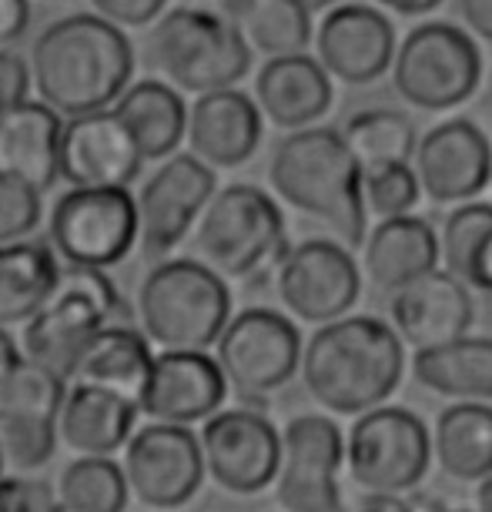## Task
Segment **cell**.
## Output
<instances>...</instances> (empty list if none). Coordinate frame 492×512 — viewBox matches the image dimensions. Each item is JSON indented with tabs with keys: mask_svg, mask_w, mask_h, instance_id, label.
<instances>
[{
	"mask_svg": "<svg viewBox=\"0 0 492 512\" xmlns=\"http://www.w3.org/2000/svg\"><path fill=\"white\" fill-rule=\"evenodd\" d=\"M27 64L37 98L61 118H81L114 108L131 88L134 47L104 17L71 14L37 34Z\"/></svg>",
	"mask_w": 492,
	"mask_h": 512,
	"instance_id": "6da1fadb",
	"label": "cell"
},
{
	"mask_svg": "<svg viewBox=\"0 0 492 512\" xmlns=\"http://www.w3.org/2000/svg\"><path fill=\"white\" fill-rule=\"evenodd\" d=\"M405 342L372 315L318 325L302 349V385L328 415H359L389 405L405 379Z\"/></svg>",
	"mask_w": 492,
	"mask_h": 512,
	"instance_id": "7a4b0ae2",
	"label": "cell"
},
{
	"mask_svg": "<svg viewBox=\"0 0 492 512\" xmlns=\"http://www.w3.org/2000/svg\"><path fill=\"white\" fill-rule=\"evenodd\" d=\"M268 185L285 205L332 228L342 245H365L369 208L362 195V164L342 131L318 124L288 131L268 161Z\"/></svg>",
	"mask_w": 492,
	"mask_h": 512,
	"instance_id": "3957f363",
	"label": "cell"
},
{
	"mask_svg": "<svg viewBox=\"0 0 492 512\" xmlns=\"http://www.w3.org/2000/svg\"><path fill=\"white\" fill-rule=\"evenodd\" d=\"M138 322L154 349L208 352L231 322V292L198 258H168L144 275Z\"/></svg>",
	"mask_w": 492,
	"mask_h": 512,
	"instance_id": "277c9868",
	"label": "cell"
},
{
	"mask_svg": "<svg viewBox=\"0 0 492 512\" xmlns=\"http://www.w3.org/2000/svg\"><path fill=\"white\" fill-rule=\"evenodd\" d=\"M288 248L292 245L285 238L282 208L258 185L218 188L195 225L198 262H205L225 282L275 278Z\"/></svg>",
	"mask_w": 492,
	"mask_h": 512,
	"instance_id": "5b68a950",
	"label": "cell"
},
{
	"mask_svg": "<svg viewBox=\"0 0 492 512\" xmlns=\"http://www.w3.org/2000/svg\"><path fill=\"white\" fill-rule=\"evenodd\" d=\"M148 54L161 81L195 98L235 88L252 71V47L241 41L225 14L205 7H175L161 14Z\"/></svg>",
	"mask_w": 492,
	"mask_h": 512,
	"instance_id": "8992f818",
	"label": "cell"
},
{
	"mask_svg": "<svg viewBox=\"0 0 492 512\" xmlns=\"http://www.w3.org/2000/svg\"><path fill=\"white\" fill-rule=\"evenodd\" d=\"M121 308V295L108 272L67 268L41 308L24 322L21 349L31 362L71 382L77 359L94 338L108 325H124L118 322Z\"/></svg>",
	"mask_w": 492,
	"mask_h": 512,
	"instance_id": "52a82bcc",
	"label": "cell"
},
{
	"mask_svg": "<svg viewBox=\"0 0 492 512\" xmlns=\"http://www.w3.org/2000/svg\"><path fill=\"white\" fill-rule=\"evenodd\" d=\"M432 466V432L412 409L379 405L345 436V469L365 496H409Z\"/></svg>",
	"mask_w": 492,
	"mask_h": 512,
	"instance_id": "ba28073f",
	"label": "cell"
},
{
	"mask_svg": "<svg viewBox=\"0 0 492 512\" xmlns=\"http://www.w3.org/2000/svg\"><path fill=\"white\" fill-rule=\"evenodd\" d=\"M392 84L412 108L449 111L469 101L482 84V54L469 31L429 21L402 37L392 61Z\"/></svg>",
	"mask_w": 492,
	"mask_h": 512,
	"instance_id": "9c48e42d",
	"label": "cell"
},
{
	"mask_svg": "<svg viewBox=\"0 0 492 512\" xmlns=\"http://www.w3.org/2000/svg\"><path fill=\"white\" fill-rule=\"evenodd\" d=\"M47 245L67 268L108 272L138 245V201L128 188H71L47 215Z\"/></svg>",
	"mask_w": 492,
	"mask_h": 512,
	"instance_id": "30bf717a",
	"label": "cell"
},
{
	"mask_svg": "<svg viewBox=\"0 0 492 512\" xmlns=\"http://www.w3.org/2000/svg\"><path fill=\"white\" fill-rule=\"evenodd\" d=\"M302 335L295 322L275 308H245L231 315L215 342V359L228 389L252 402L285 389L302 369Z\"/></svg>",
	"mask_w": 492,
	"mask_h": 512,
	"instance_id": "8fae6325",
	"label": "cell"
},
{
	"mask_svg": "<svg viewBox=\"0 0 492 512\" xmlns=\"http://www.w3.org/2000/svg\"><path fill=\"white\" fill-rule=\"evenodd\" d=\"M275 292L298 322H339L362 298V268L352 248L332 238H308L292 245L275 268Z\"/></svg>",
	"mask_w": 492,
	"mask_h": 512,
	"instance_id": "7c38bea8",
	"label": "cell"
},
{
	"mask_svg": "<svg viewBox=\"0 0 492 512\" xmlns=\"http://www.w3.org/2000/svg\"><path fill=\"white\" fill-rule=\"evenodd\" d=\"M345 436L328 415H295L282 429L275 499L282 512H342Z\"/></svg>",
	"mask_w": 492,
	"mask_h": 512,
	"instance_id": "4fadbf2b",
	"label": "cell"
},
{
	"mask_svg": "<svg viewBox=\"0 0 492 512\" xmlns=\"http://www.w3.org/2000/svg\"><path fill=\"white\" fill-rule=\"evenodd\" d=\"M124 479L131 499L148 509H181L198 496L208 479L201 439L188 425L148 422L124 446Z\"/></svg>",
	"mask_w": 492,
	"mask_h": 512,
	"instance_id": "5bb4252c",
	"label": "cell"
},
{
	"mask_svg": "<svg viewBox=\"0 0 492 512\" xmlns=\"http://www.w3.org/2000/svg\"><path fill=\"white\" fill-rule=\"evenodd\" d=\"M205 472L231 496H258L275 486L282 462V432L252 409H221L201 422Z\"/></svg>",
	"mask_w": 492,
	"mask_h": 512,
	"instance_id": "9a60e30c",
	"label": "cell"
},
{
	"mask_svg": "<svg viewBox=\"0 0 492 512\" xmlns=\"http://www.w3.org/2000/svg\"><path fill=\"white\" fill-rule=\"evenodd\" d=\"M215 168L195 154H171L138 191V245L148 258L175 251L215 198Z\"/></svg>",
	"mask_w": 492,
	"mask_h": 512,
	"instance_id": "2e32d148",
	"label": "cell"
},
{
	"mask_svg": "<svg viewBox=\"0 0 492 512\" xmlns=\"http://www.w3.org/2000/svg\"><path fill=\"white\" fill-rule=\"evenodd\" d=\"M412 168L436 205H466L492 185V144L469 118H449L419 138Z\"/></svg>",
	"mask_w": 492,
	"mask_h": 512,
	"instance_id": "e0dca14e",
	"label": "cell"
},
{
	"mask_svg": "<svg viewBox=\"0 0 492 512\" xmlns=\"http://www.w3.org/2000/svg\"><path fill=\"white\" fill-rule=\"evenodd\" d=\"M395 27L372 4H339L315 27V57L345 84H372L395 61Z\"/></svg>",
	"mask_w": 492,
	"mask_h": 512,
	"instance_id": "ac0fdd59",
	"label": "cell"
},
{
	"mask_svg": "<svg viewBox=\"0 0 492 512\" xmlns=\"http://www.w3.org/2000/svg\"><path fill=\"white\" fill-rule=\"evenodd\" d=\"M141 164L138 141L111 108L64 121L61 178L71 188H128Z\"/></svg>",
	"mask_w": 492,
	"mask_h": 512,
	"instance_id": "d6986e66",
	"label": "cell"
},
{
	"mask_svg": "<svg viewBox=\"0 0 492 512\" xmlns=\"http://www.w3.org/2000/svg\"><path fill=\"white\" fill-rule=\"evenodd\" d=\"M225 372L208 352H158L154 355L151 382L144 389L141 415L151 422L195 425L221 412L228 395Z\"/></svg>",
	"mask_w": 492,
	"mask_h": 512,
	"instance_id": "ffe728a7",
	"label": "cell"
},
{
	"mask_svg": "<svg viewBox=\"0 0 492 512\" xmlns=\"http://www.w3.org/2000/svg\"><path fill=\"white\" fill-rule=\"evenodd\" d=\"M389 312L402 342L412 352H422L469 335L472 295L466 282H459L446 268H436L419 282L399 288L389 302Z\"/></svg>",
	"mask_w": 492,
	"mask_h": 512,
	"instance_id": "44dd1931",
	"label": "cell"
},
{
	"mask_svg": "<svg viewBox=\"0 0 492 512\" xmlns=\"http://www.w3.org/2000/svg\"><path fill=\"white\" fill-rule=\"evenodd\" d=\"M262 108L245 91L225 88L195 98L188 108V154L208 168H241L262 144Z\"/></svg>",
	"mask_w": 492,
	"mask_h": 512,
	"instance_id": "7402d4cb",
	"label": "cell"
},
{
	"mask_svg": "<svg viewBox=\"0 0 492 512\" xmlns=\"http://www.w3.org/2000/svg\"><path fill=\"white\" fill-rule=\"evenodd\" d=\"M332 98V74L318 64V57H268L262 71L255 74V104L275 128H312L315 121H322L328 114Z\"/></svg>",
	"mask_w": 492,
	"mask_h": 512,
	"instance_id": "603a6c76",
	"label": "cell"
},
{
	"mask_svg": "<svg viewBox=\"0 0 492 512\" xmlns=\"http://www.w3.org/2000/svg\"><path fill=\"white\" fill-rule=\"evenodd\" d=\"M138 415V405L118 392L67 382L61 412H57V436H61V446L71 449L74 456L111 459L138 432L134 429Z\"/></svg>",
	"mask_w": 492,
	"mask_h": 512,
	"instance_id": "cb8c5ba5",
	"label": "cell"
},
{
	"mask_svg": "<svg viewBox=\"0 0 492 512\" xmlns=\"http://www.w3.org/2000/svg\"><path fill=\"white\" fill-rule=\"evenodd\" d=\"M362 265L379 292L395 295L399 288L442 268L439 235L419 215L385 218L365 235Z\"/></svg>",
	"mask_w": 492,
	"mask_h": 512,
	"instance_id": "d4e9b609",
	"label": "cell"
},
{
	"mask_svg": "<svg viewBox=\"0 0 492 512\" xmlns=\"http://www.w3.org/2000/svg\"><path fill=\"white\" fill-rule=\"evenodd\" d=\"M61 134L64 118L44 101H24L0 118V175H14L51 191L61 178Z\"/></svg>",
	"mask_w": 492,
	"mask_h": 512,
	"instance_id": "484cf974",
	"label": "cell"
},
{
	"mask_svg": "<svg viewBox=\"0 0 492 512\" xmlns=\"http://www.w3.org/2000/svg\"><path fill=\"white\" fill-rule=\"evenodd\" d=\"M409 372L422 389L452 402H492V338L462 335L436 349L412 352Z\"/></svg>",
	"mask_w": 492,
	"mask_h": 512,
	"instance_id": "4316f807",
	"label": "cell"
},
{
	"mask_svg": "<svg viewBox=\"0 0 492 512\" xmlns=\"http://www.w3.org/2000/svg\"><path fill=\"white\" fill-rule=\"evenodd\" d=\"M151 369L154 352L148 335L131 325H108L77 359L71 382L111 389L141 409L144 389L151 382Z\"/></svg>",
	"mask_w": 492,
	"mask_h": 512,
	"instance_id": "83f0119b",
	"label": "cell"
},
{
	"mask_svg": "<svg viewBox=\"0 0 492 512\" xmlns=\"http://www.w3.org/2000/svg\"><path fill=\"white\" fill-rule=\"evenodd\" d=\"M111 111L128 124L144 161H168L178 151V144L188 138L185 98L158 77L134 81Z\"/></svg>",
	"mask_w": 492,
	"mask_h": 512,
	"instance_id": "f1b7e54d",
	"label": "cell"
},
{
	"mask_svg": "<svg viewBox=\"0 0 492 512\" xmlns=\"http://www.w3.org/2000/svg\"><path fill=\"white\" fill-rule=\"evenodd\" d=\"M432 462L456 482H482L492 476V405L452 402L432 429Z\"/></svg>",
	"mask_w": 492,
	"mask_h": 512,
	"instance_id": "f546056e",
	"label": "cell"
},
{
	"mask_svg": "<svg viewBox=\"0 0 492 512\" xmlns=\"http://www.w3.org/2000/svg\"><path fill=\"white\" fill-rule=\"evenodd\" d=\"M221 14L252 54L288 57L312 44V7L305 0H221Z\"/></svg>",
	"mask_w": 492,
	"mask_h": 512,
	"instance_id": "4dcf8cb0",
	"label": "cell"
},
{
	"mask_svg": "<svg viewBox=\"0 0 492 512\" xmlns=\"http://www.w3.org/2000/svg\"><path fill=\"white\" fill-rule=\"evenodd\" d=\"M67 382L31 362L21 342L0 328V425L21 419H57Z\"/></svg>",
	"mask_w": 492,
	"mask_h": 512,
	"instance_id": "1f68e13d",
	"label": "cell"
},
{
	"mask_svg": "<svg viewBox=\"0 0 492 512\" xmlns=\"http://www.w3.org/2000/svg\"><path fill=\"white\" fill-rule=\"evenodd\" d=\"M61 278L57 255L41 241L0 245V328L24 325Z\"/></svg>",
	"mask_w": 492,
	"mask_h": 512,
	"instance_id": "d6a6232c",
	"label": "cell"
},
{
	"mask_svg": "<svg viewBox=\"0 0 492 512\" xmlns=\"http://www.w3.org/2000/svg\"><path fill=\"white\" fill-rule=\"evenodd\" d=\"M342 138L355 154V161L365 168H379V164H412L419 148L416 124L409 114L392 108H365L355 111L342 128Z\"/></svg>",
	"mask_w": 492,
	"mask_h": 512,
	"instance_id": "836d02e7",
	"label": "cell"
},
{
	"mask_svg": "<svg viewBox=\"0 0 492 512\" xmlns=\"http://www.w3.org/2000/svg\"><path fill=\"white\" fill-rule=\"evenodd\" d=\"M54 486L64 512H124L131 496L124 466L101 456L71 459Z\"/></svg>",
	"mask_w": 492,
	"mask_h": 512,
	"instance_id": "e575fe53",
	"label": "cell"
},
{
	"mask_svg": "<svg viewBox=\"0 0 492 512\" xmlns=\"http://www.w3.org/2000/svg\"><path fill=\"white\" fill-rule=\"evenodd\" d=\"M489 238H492V205H482V201H466V205H459L446 218L442 235H439L442 268L472 288L479 255L486 251Z\"/></svg>",
	"mask_w": 492,
	"mask_h": 512,
	"instance_id": "d590c367",
	"label": "cell"
},
{
	"mask_svg": "<svg viewBox=\"0 0 492 512\" xmlns=\"http://www.w3.org/2000/svg\"><path fill=\"white\" fill-rule=\"evenodd\" d=\"M362 195L369 215L379 221L412 215L422 195L419 175L412 164H379V168L362 171Z\"/></svg>",
	"mask_w": 492,
	"mask_h": 512,
	"instance_id": "8d00e7d4",
	"label": "cell"
},
{
	"mask_svg": "<svg viewBox=\"0 0 492 512\" xmlns=\"http://www.w3.org/2000/svg\"><path fill=\"white\" fill-rule=\"evenodd\" d=\"M57 419H21L0 425V452L17 472H37L57 452Z\"/></svg>",
	"mask_w": 492,
	"mask_h": 512,
	"instance_id": "74e56055",
	"label": "cell"
},
{
	"mask_svg": "<svg viewBox=\"0 0 492 512\" xmlns=\"http://www.w3.org/2000/svg\"><path fill=\"white\" fill-rule=\"evenodd\" d=\"M41 195L44 191L21 178L0 175V245H17L34 235L44 218Z\"/></svg>",
	"mask_w": 492,
	"mask_h": 512,
	"instance_id": "f35d334b",
	"label": "cell"
},
{
	"mask_svg": "<svg viewBox=\"0 0 492 512\" xmlns=\"http://www.w3.org/2000/svg\"><path fill=\"white\" fill-rule=\"evenodd\" d=\"M0 512H64V506L57 486L21 472L0 479Z\"/></svg>",
	"mask_w": 492,
	"mask_h": 512,
	"instance_id": "ab89813d",
	"label": "cell"
},
{
	"mask_svg": "<svg viewBox=\"0 0 492 512\" xmlns=\"http://www.w3.org/2000/svg\"><path fill=\"white\" fill-rule=\"evenodd\" d=\"M91 7L104 21H111L121 31H131V27L158 24L168 0H91Z\"/></svg>",
	"mask_w": 492,
	"mask_h": 512,
	"instance_id": "60d3db41",
	"label": "cell"
},
{
	"mask_svg": "<svg viewBox=\"0 0 492 512\" xmlns=\"http://www.w3.org/2000/svg\"><path fill=\"white\" fill-rule=\"evenodd\" d=\"M34 81H31V64L24 61L21 54L14 51H0V118L4 114H11L17 104L31 101L27 94H31Z\"/></svg>",
	"mask_w": 492,
	"mask_h": 512,
	"instance_id": "b9f144b4",
	"label": "cell"
},
{
	"mask_svg": "<svg viewBox=\"0 0 492 512\" xmlns=\"http://www.w3.org/2000/svg\"><path fill=\"white\" fill-rule=\"evenodd\" d=\"M31 24V0H0V51L21 41Z\"/></svg>",
	"mask_w": 492,
	"mask_h": 512,
	"instance_id": "7bdbcfd3",
	"label": "cell"
},
{
	"mask_svg": "<svg viewBox=\"0 0 492 512\" xmlns=\"http://www.w3.org/2000/svg\"><path fill=\"white\" fill-rule=\"evenodd\" d=\"M459 14L469 34L492 44V0H459Z\"/></svg>",
	"mask_w": 492,
	"mask_h": 512,
	"instance_id": "ee69618b",
	"label": "cell"
},
{
	"mask_svg": "<svg viewBox=\"0 0 492 512\" xmlns=\"http://www.w3.org/2000/svg\"><path fill=\"white\" fill-rule=\"evenodd\" d=\"M382 4V11H392V14H402V17H422V14H432L442 0H375Z\"/></svg>",
	"mask_w": 492,
	"mask_h": 512,
	"instance_id": "f6af8a7d",
	"label": "cell"
},
{
	"mask_svg": "<svg viewBox=\"0 0 492 512\" xmlns=\"http://www.w3.org/2000/svg\"><path fill=\"white\" fill-rule=\"evenodd\" d=\"M359 512H419V509L402 496H365Z\"/></svg>",
	"mask_w": 492,
	"mask_h": 512,
	"instance_id": "bcb514c9",
	"label": "cell"
},
{
	"mask_svg": "<svg viewBox=\"0 0 492 512\" xmlns=\"http://www.w3.org/2000/svg\"><path fill=\"white\" fill-rule=\"evenodd\" d=\"M472 288H479V292L492 295V238L486 251L479 255V265H476V278H472Z\"/></svg>",
	"mask_w": 492,
	"mask_h": 512,
	"instance_id": "7dc6e473",
	"label": "cell"
},
{
	"mask_svg": "<svg viewBox=\"0 0 492 512\" xmlns=\"http://www.w3.org/2000/svg\"><path fill=\"white\" fill-rule=\"evenodd\" d=\"M476 512H492V476L476 482Z\"/></svg>",
	"mask_w": 492,
	"mask_h": 512,
	"instance_id": "c3c4849f",
	"label": "cell"
},
{
	"mask_svg": "<svg viewBox=\"0 0 492 512\" xmlns=\"http://www.w3.org/2000/svg\"><path fill=\"white\" fill-rule=\"evenodd\" d=\"M312 11H332V7H339V4H349V0H305Z\"/></svg>",
	"mask_w": 492,
	"mask_h": 512,
	"instance_id": "681fc988",
	"label": "cell"
},
{
	"mask_svg": "<svg viewBox=\"0 0 492 512\" xmlns=\"http://www.w3.org/2000/svg\"><path fill=\"white\" fill-rule=\"evenodd\" d=\"M4 466L7 462H4V452H0V479H4Z\"/></svg>",
	"mask_w": 492,
	"mask_h": 512,
	"instance_id": "f907efd6",
	"label": "cell"
},
{
	"mask_svg": "<svg viewBox=\"0 0 492 512\" xmlns=\"http://www.w3.org/2000/svg\"><path fill=\"white\" fill-rule=\"evenodd\" d=\"M436 512H469V509H436Z\"/></svg>",
	"mask_w": 492,
	"mask_h": 512,
	"instance_id": "816d5d0a",
	"label": "cell"
}]
</instances>
